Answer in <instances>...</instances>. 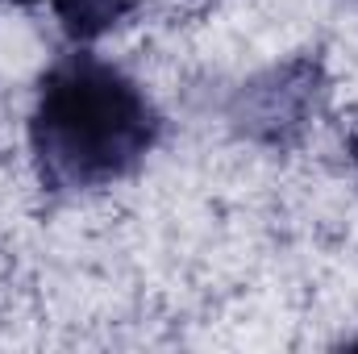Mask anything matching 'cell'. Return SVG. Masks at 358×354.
<instances>
[{"instance_id": "1", "label": "cell", "mask_w": 358, "mask_h": 354, "mask_svg": "<svg viewBox=\"0 0 358 354\" xmlns=\"http://www.w3.org/2000/svg\"><path fill=\"white\" fill-rule=\"evenodd\" d=\"M159 108L121 67L96 55L59 59L29 113V155L46 192L108 187L155 150Z\"/></svg>"}, {"instance_id": "2", "label": "cell", "mask_w": 358, "mask_h": 354, "mask_svg": "<svg viewBox=\"0 0 358 354\" xmlns=\"http://www.w3.org/2000/svg\"><path fill=\"white\" fill-rule=\"evenodd\" d=\"M325 67L313 55L287 59L263 76L246 80L229 100V121L259 146H292L325 108Z\"/></svg>"}, {"instance_id": "3", "label": "cell", "mask_w": 358, "mask_h": 354, "mask_svg": "<svg viewBox=\"0 0 358 354\" xmlns=\"http://www.w3.org/2000/svg\"><path fill=\"white\" fill-rule=\"evenodd\" d=\"M50 4L71 42H96L134 13V0H50Z\"/></svg>"}, {"instance_id": "4", "label": "cell", "mask_w": 358, "mask_h": 354, "mask_svg": "<svg viewBox=\"0 0 358 354\" xmlns=\"http://www.w3.org/2000/svg\"><path fill=\"white\" fill-rule=\"evenodd\" d=\"M350 159H355V167H358V129L350 134Z\"/></svg>"}, {"instance_id": "5", "label": "cell", "mask_w": 358, "mask_h": 354, "mask_svg": "<svg viewBox=\"0 0 358 354\" xmlns=\"http://www.w3.org/2000/svg\"><path fill=\"white\" fill-rule=\"evenodd\" d=\"M17 4H29V0H17Z\"/></svg>"}]
</instances>
